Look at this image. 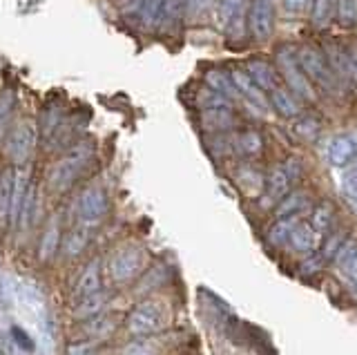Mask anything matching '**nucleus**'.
Listing matches in <instances>:
<instances>
[{
    "mask_svg": "<svg viewBox=\"0 0 357 355\" xmlns=\"http://www.w3.org/2000/svg\"><path fill=\"white\" fill-rule=\"evenodd\" d=\"M167 324V308L159 302H141L128 317V328L134 335H152Z\"/></svg>",
    "mask_w": 357,
    "mask_h": 355,
    "instance_id": "nucleus-1",
    "label": "nucleus"
},
{
    "mask_svg": "<svg viewBox=\"0 0 357 355\" xmlns=\"http://www.w3.org/2000/svg\"><path fill=\"white\" fill-rule=\"evenodd\" d=\"M297 61L301 65V70L308 76L310 83L319 85L321 90H335V83H337V76H335L333 68L328 65L326 56L315 50V47H301L297 54Z\"/></svg>",
    "mask_w": 357,
    "mask_h": 355,
    "instance_id": "nucleus-2",
    "label": "nucleus"
},
{
    "mask_svg": "<svg viewBox=\"0 0 357 355\" xmlns=\"http://www.w3.org/2000/svg\"><path fill=\"white\" fill-rule=\"evenodd\" d=\"M277 68L282 70L284 79L288 83V87L293 90V94L306 98V101H315V92H312V85L308 81V76L301 70V65L297 61V56L293 54V50L282 47L277 52Z\"/></svg>",
    "mask_w": 357,
    "mask_h": 355,
    "instance_id": "nucleus-3",
    "label": "nucleus"
},
{
    "mask_svg": "<svg viewBox=\"0 0 357 355\" xmlns=\"http://www.w3.org/2000/svg\"><path fill=\"white\" fill-rule=\"evenodd\" d=\"M89 159V152L87 150H76L72 154H67L65 159H61L56 165H52L50 170V188L54 192H65L67 188H70L76 176L83 172L85 163Z\"/></svg>",
    "mask_w": 357,
    "mask_h": 355,
    "instance_id": "nucleus-4",
    "label": "nucleus"
},
{
    "mask_svg": "<svg viewBox=\"0 0 357 355\" xmlns=\"http://www.w3.org/2000/svg\"><path fill=\"white\" fill-rule=\"evenodd\" d=\"M33 146H36V126H33L31 121H20V123L9 132L5 152L11 161L20 165L31 157Z\"/></svg>",
    "mask_w": 357,
    "mask_h": 355,
    "instance_id": "nucleus-5",
    "label": "nucleus"
},
{
    "mask_svg": "<svg viewBox=\"0 0 357 355\" xmlns=\"http://www.w3.org/2000/svg\"><path fill=\"white\" fill-rule=\"evenodd\" d=\"M145 264V252L137 246H126L109 257V275L116 282H128L137 275Z\"/></svg>",
    "mask_w": 357,
    "mask_h": 355,
    "instance_id": "nucleus-6",
    "label": "nucleus"
},
{
    "mask_svg": "<svg viewBox=\"0 0 357 355\" xmlns=\"http://www.w3.org/2000/svg\"><path fill=\"white\" fill-rule=\"evenodd\" d=\"M76 213L78 219L83 224H96L98 219H103L107 213V197L100 188H89L81 197H78L76 204Z\"/></svg>",
    "mask_w": 357,
    "mask_h": 355,
    "instance_id": "nucleus-7",
    "label": "nucleus"
},
{
    "mask_svg": "<svg viewBox=\"0 0 357 355\" xmlns=\"http://www.w3.org/2000/svg\"><path fill=\"white\" fill-rule=\"evenodd\" d=\"M297 165L295 161H288L286 165H279V168H275L271 172V176H268V183H266V199L268 202H282V199L290 192V183L295 181L297 176Z\"/></svg>",
    "mask_w": 357,
    "mask_h": 355,
    "instance_id": "nucleus-8",
    "label": "nucleus"
},
{
    "mask_svg": "<svg viewBox=\"0 0 357 355\" xmlns=\"http://www.w3.org/2000/svg\"><path fill=\"white\" fill-rule=\"evenodd\" d=\"M275 27V7L273 0H255L250 12V31L255 38L266 40Z\"/></svg>",
    "mask_w": 357,
    "mask_h": 355,
    "instance_id": "nucleus-9",
    "label": "nucleus"
},
{
    "mask_svg": "<svg viewBox=\"0 0 357 355\" xmlns=\"http://www.w3.org/2000/svg\"><path fill=\"white\" fill-rule=\"evenodd\" d=\"M328 161L337 168H346L353 161H357V139L353 137H335L328 143Z\"/></svg>",
    "mask_w": 357,
    "mask_h": 355,
    "instance_id": "nucleus-10",
    "label": "nucleus"
},
{
    "mask_svg": "<svg viewBox=\"0 0 357 355\" xmlns=\"http://www.w3.org/2000/svg\"><path fill=\"white\" fill-rule=\"evenodd\" d=\"M230 76H232L234 87H237V92H239L243 98H248V101H252V103H257V105H266V98H264V94H261V87L250 79V74H248V72H245V70H232Z\"/></svg>",
    "mask_w": 357,
    "mask_h": 355,
    "instance_id": "nucleus-11",
    "label": "nucleus"
},
{
    "mask_svg": "<svg viewBox=\"0 0 357 355\" xmlns=\"http://www.w3.org/2000/svg\"><path fill=\"white\" fill-rule=\"evenodd\" d=\"M98 288H100V266H98V262H94V264L87 266L85 273L81 275V280H78L74 297L81 302V299L98 293Z\"/></svg>",
    "mask_w": 357,
    "mask_h": 355,
    "instance_id": "nucleus-12",
    "label": "nucleus"
},
{
    "mask_svg": "<svg viewBox=\"0 0 357 355\" xmlns=\"http://www.w3.org/2000/svg\"><path fill=\"white\" fill-rule=\"evenodd\" d=\"M245 72L250 79L261 87V90H275V70L266 61H248L245 63Z\"/></svg>",
    "mask_w": 357,
    "mask_h": 355,
    "instance_id": "nucleus-13",
    "label": "nucleus"
},
{
    "mask_svg": "<svg viewBox=\"0 0 357 355\" xmlns=\"http://www.w3.org/2000/svg\"><path fill=\"white\" fill-rule=\"evenodd\" d=\"M288 241L293 243L295 250L310 252V250H315V246H317V235H315V230H312L310 224H295Z\"/></svg>",
    "mask_w": 357,
    "mask_h": 355,
    "instance_id": "nucleus-14",
    "label": "nucleus"
},
{
    "mask_svg": "<svg viewBox=\"0 0 357 355\" xmlns=\"http://www.w3.org/2000/svg\"><path fill=\"white\" fill-rule=\"evenodd\" d=\"M206 83L210 85V90H215L219 94H223L226 98H239L241 94L237 92V87H234L232 83V76H228L226 72H221V70H210L206 74Z\"/></svg>",
    "mask_w": 357,
    "mask_h": 355,
    "instance_id": "nucleus-15",
    "label": "nucleus"
},
{
    "mask_svg": "<svg viewBox=\"0 0 357 355\" xmlns=\"http://www.w3.org/2000/svg\"><path fill=\"white\" fill-rule=\"evenodd\" d=\"M324 56H326L333 72L340 74V79H351V61H349V52H346L344 47L328 45Z\"/></svg>",
    "mask_w": 357,
    "mask_h": 355,
    "instance_id": "nucleus-16",
    "label": "nucleus"
},
{
    "mask_svg": "<svg viewBox=\"0 0 357 355\" xmlns=\"http://www.w3.org/2000/svg\"><path fill=\"white\" fill-rule=\"evenodd\" d=\"M14 186H16V172L5 170L0 176V219H7L11 213V199H14Z\"/></svg>",
    "mask_w": 357,
    "mask_h": 355,
    "instance_id": "nucleus-17",
    "label": "nucleus"
},
{
    "mask_svg": "<svg viewBox=\"0 0 357 355\" xmlns=\"http://www.w3.org/2000/svg\"><path fill=\"white\" fill-rule=\"evenodd\" d=\"M273 105L279 114H284L288 119H295L299 116V103L297 98L290 94L288 90H284V87H275L273 90Z\"/></svg>",
    "mask_w": 357,
    "mask_h": 355,
    "instance_id": "nucleus-18",
    "label": "nucleus"
},
{
    "mask_svg": "<svg viewBox=\"0 0 357 355\" xmlns=\"http://www.w3.org/2000/svg\"><path fill=\"white\" fill-rule=\"evenodd\" d=\"M27 172L20 170L16 174V186H14V199H11V213H9V221L14 226L20 224V210H22V202H25L27 195Z\"/></svg>",
    "mask_w": 357,
    "mask_h": 355,
    "instance_id": "nucleus-19",
    "label": "nucleus"
},
{
    "mask_svg": "<svg viewBox=\"0 0 357 355\" xmlns=\"http://www.w3.org/2000/svg\"><path fill=\"white\" fill-rule=\"evenodd\" d=\"M335 12H337V0H312V20L317 27H326Z\"/></svg>",
    "mask_w": 357,
    "mask_h": 355,
    "instance_id": "nucleus-20",
    "label": "nucleus"
},
{
    "mask_svg": "<svg viewBox=\"0 0 357 355\" xmlns=\"http://www.w3.org/2000/svg\"><path fill=\"white\" fill-rule=\"evenodd\" d=\"M301 208H306V195L304 192H290L282 199V204L277 208V215L282 219L295 217Z\"/></svg>",
    "mask_w": 357,
    "mask_h": 355,
    "instance_id": "nucleus-21",
    "label": "nucleus"
},
{
    "mask_svg": "<svg viewBox=\"0 0 357 355\" xmlns=\"http://www.w3.org/2000/svg\"><path fill=\"white\" fill-rule=\"evenodd\" d=\"M204 126L208 130H223L232 126V114L230 107H221V109H204Z\"/></svg>",
    "mask_w": 357,
    "mask_h": 355,
    "instance_id": "nucleus-22",
    "label": "nucleus"
},
{
    "mask_svg": "<svg viewBox=\"0 0 357 355\" xmlns=\"http://www.w3.org/2000/svg\"><path fill=\"white\" fill-rule=\"evenodd\" d=\"M333 217H335V210L331 204H321L312 210V217H310V226L315 232H324L326 228H331L333 224Z\"/></svg>",
    "mask_w": 357,
    "mask_h": 355,
    "instance_id": "nucleus-23",
    "label": "nucleus"
},
{
    "mask_svg": "<svg viewBox=\"0 0 357 355\" xmlns=\"http://www.w3.org/2000/svg\"><path fill=\"white\" fill-rule=\"evenodd\" d=\"M243 0H217V25L226 27L232 23V18L237 16Z\"/></svg>",
    "mask_w": 357,
    "mask_h": 355,
    "instance_id": "nucleus-24",
    "label": "nucleus"
},
{
    "mask_svg": "<svg viewBox=\"0 0 357 355\" xmlns=\"http://www.w3.org/2000/svg\"><path fill=\"white\" fill-rule=\"evenodd\" d=\"M33 217H36V190L29 186L27 188V195H25V202H22V210H20V228H29Z\"/></svg>",
    "mask_w": 357,
    "mask_h": 355,
    "instance_id": "nucleus-25",
    "label": "nucleus"
},
{
    "mask_svg": "<svg viewBox=\"0 0 357 355\" xmlns=\"http://www.w3.org/2000/svg\"><path fill=\"white\" fill-rule=\"evenodd\" d=\"M337 271L342 275L344 284L349 286V291L357 297V255H353L349 262H344L342 266H337Z\"/></svg>",
    "mask_w": 357,
    "mask_h": 355,
    "instance_id": "nucleus-26",
    "label": "nucleus"
},
{
    "mask_svg": "<svg viewBox=\"0 0 357 355\" xmlns=\"http://www.w3.org/2000/svg\"><path fill=\"white\" fill-rule=\"evenodd\" d=\"M199 105L204 109H221V107H230V98L215 90H204L199 92Z\"/></svg>",
    "mask_w": 357,
    "mask_h": 355,
    "instance_id": "nucleus-27",
    "label": "nucleus"
},
{
    "mask_svg": "<svg viewBox=\"0 0 357 355\" xmlns=\"http://www.w3.org/2000/svg\"><path fill=\"white\" fill-rule=\"evenodd\" d=\"M295 228V219L293 217H288V219H282L277 226H273L271 230V241L273 243H284L290 239V232H293Z\"/></svg>",
    "mask_w": 357,
    "mask_h": 355,
    "instance_id": "nucleus-28",
    "label": "nucleus"
},
{
    "mask_svg": "<svg viewBox=\"0 0 357 355\" xmlns=\"http://www.w3.org/2000/svg\"><path fill=\"white\" fill-rule=\"evenodd\" d=\"M337 16L344 25L357 23V0H337Z\"/></svg>",
    "mask_w": 357,
    "mask_h": 355,
    "instance_id": "nucleus-29",
    "label": "nucleus"
},
{
    "mask_svg": "<svg viewBox=\"0 0 357 355\" xmlns=\"http://www.w3.org/2000/svg\"><path fill=\"white\" fill-rule=\"evenodd\" d=\"M237 146L245 154H257L261 150V139H259V135H255V132H243V135H239V139H237Z\"/></svg>",
    "mask_w": 357,
    "mask_h": 355,
    "instance_id": "nucleus-30",
    "label": "nucleus"
},
{
    "mask_svg": "<svg viewBox=\"0 0 357 355\" xmlns=\"http://www.w3.org/2000/svg\"><path fill=\"white\" fill-rule=\"evenodd\" d=\"M85 243H87V230L85 228H78V230L72 232L70 239H67L65 252L67 255H78V252L85 248Z\"/></svg>",
    "mask_w": 357,
    "mask_h": 355,
    "instance_id": "nucleus-31",
    "label": "nucleus"
},
{
    "mask_svg": "<svg viewBox=\"0 0 357 355\" xmlns=\"http://www.w3.org/2000/svg\"><path fill=\"white\" fill-rule=\"evenodd\" d=\"M56 243H59V226L52 224L47 228V232H45V237H43V248H40V255L45 259L50 257V255L56 250Z\"/></svg>",
    "mask_w": 357,
    "mask_h": 355,
    "instance_id": "nucleus-32",
    "label": "nucleus"
},
{
    "mask_svg": "<svg viewBox=\"0 0 357 355\" xmlns=\"http://www.w3.org/2000/svg\"><path fill=\"white\" fill-rule=\"evenodd\" d=\"M103 306V297H100L98 293H94V295H89V297H85V299H81V304H78V315H94L96 310Z\"/></svg>",
    "mask_w": 357,
    "mask_h": 355,
    "instance_id": "nucleus-33",
    "label": "nucleus"
},
{
    "mask_svg": "<svg viewBox=\"0 0 357 355\" xmlns=\"http://www.w3.org/2000/svg\"><path fill=\"white\" fill-rule=\"evenodd\" d=\"M295 132L304 139H315L319 132V123L312 119H299V121H295Z\"/></svg>",
    "mask_w": 357,
    "mask_h": 355,
    "instance_id": "nucleus-34",
    "label": "nucleus"
},
{
    "mask_svg": "<svg viewBox=\"0 0 357 355\" xmlns=\"http://www.w3.org/2000/svg\"><path fill=\"white\" fill-rule=\"evenodd\" d=\"M188 3H190V0H163L161 14H163L167 20H172V18H176L178 14H183V9H185Z\"/></svg>",
    "mask_w": 357,
    "mask_h": 355,
    "instance_id": "nucleus-35",
    "label": "nucleus"
},
{
    "mask_svg": "<svg viewBox=\"0 0 357 355\" xmlns=\"http://www.w3.org/2000/svg\"><path fill=\"white\" fill-rule=\"evenodd\" d=\"M308 5H310V0H284L286 12H290V14H304Z\"/></svg>",
    "mask_w": 357,
    "mask_h": 355,
    "instance_id": "nucleus-36",
    "label": "nucleus"
},
{
    "mask_svg": "<svg viewBox=\"0 0 357 355\" xmlns=\"http://www.w3.org/2000/svg\"><path fill=\"white\" fill-rule=\"evenodd\" d=\"M123 355H154V351L148 342H137V344H132V347H128Z\"/></svg>",
    "mask_w": 357,
    "mask_h": 355,
    "instance_id": "nucleus-37",
    "label": "nucleus"
},
{
    "mask_svg": "<svg viewBox=\"0 0 357 355\" xmlns=\"http://www.w3.org/2000/svg\"><path fill=\"white\" fill-rule=\"evenodd\" d=\"M11 333H14V340H16V344L20 342V344H22V349H25V351H29V349H31V340L25 335V331L18 328V326H14V328H11Z\"/></svg>",
    "mask_w": 357,
    "mask_h": 355,
    "instance_id": "nucleus-38",
    "label": "nucleus"
},
{
    "mask_svg": "<svg viewBox=\"0 0 357 355\" xmlns=\"http://www.w3.org/2000/svg\"><path fill=\"white\" fill-rule=\"evenodd\" d=\"M349 61H351V79L357 83V45L349 50Z\"/></svg>",
    "mask_w": 357,
    "mask_h": 355,
    "instance_id": "nucleus-39",
    "label": "nucleus"
}]
</instances>
